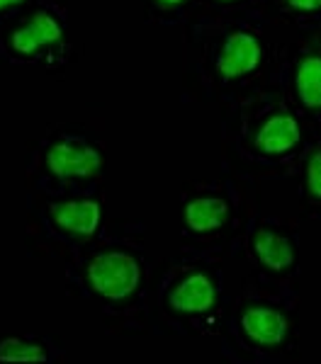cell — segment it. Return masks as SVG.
Segmentation results:
<instances>
[{
  "label": "cell",
  "instance_id": "cell-9",
  "mask_svg": "<svg viewBox=\"0 0 321 364\" xmlns=\"http://www.w3.org/2000/svg\"><path fill=\"white\" fill-rule=\"evenodd\" d=\"M78 61L68 0H34L0 25V66L66 75Z\"/></svg>",
  "mask_w": 321,
  "mask_h": 364
},
{
  "label": "cell",
  "instance_id": "cell-1",
  "mask_svg": "<svg viewBox=\"0 0 321 364\" xmlns=\"http://www.w3.org/2000/svg\"><path fill=\"white\" fill-rule=\"evenodd\" d=\"M283 42L261 10L190 17L183 27L180 102L226 107L265 87Z\"/></svg>",
  "mask_w": 321,
  "mask_h": 364
},
{
  "label": "cell",
  "instance_id": "cell-17",
  "mask_svg": "<svg viewBox=\"0 0 321 364\" xmlns=\"http://www.w3.org/2000/svg\"><path fill=\"white\" fill-rule=\"evenodd\" d=\"M32 3L34 0H0V25L8 22L10 17H15L17 13H22Z\"/></svg>",
  "mask_w": 321,
  "mask_h": 364
},
{
  "label": "cell",
  "instance_id": "cell-15",
  "mask_svg": "<svg viewBox=\"0 0 321 364\" xmlns=\"http://www.w3.org/2000/svg\"><path fill=\"white\" fill-rule=\"evenodd\" d=\"M195 10L197 0H144V22L161 29H183Z\"/></svg>",
  "mask_w": 321,
  "mask_h": 364
},
{
  "label": "cell",
  "instance_id": "cell-11",
  "mask_svg": "<svg viewBox=\"0 0 321 364\" xmlns=\"http://www.w3.org/2000/svg\"><path fill=\"white\" fill-rule=\"evenodd\" d=\"M273 83L309 124L321 127V32L285 37Z\"/></svg>",
  "mask_w": 321,
  "mask_h": 364
},
{
  "label": "cell",
  "instance_id": "cell-12",
  "mask_svg": "<svg viewBox=\"0 0 321 364\" xmlns=\"http://www.w3.org/2000/svg\"><path fill=\"white\" fill-rule=\"evenodd\" d=\"M290 180L295 182L300 219L321 224V127L312 132Z\"/></svg>",
  "mask_w": 321,
  "mask_h": 364
},
{
  "label": "cell",
  "instance_id": "cell-3",
  "mask_svg": "<svg viewBox=\"0 0 321 364\" xmlns=\"http://www.w3.org/2000/svg\"><path fill=\"white\" fill-rule=\"evenodd\" d=\"M314 127L275 83L221 107L219 168L253 182L290 180Z\"/></svg>",
  "mask_w": 321,
  "mask_h": 364
},
{
  "label": "cell",
  "instance_id": "cell-5",
  "mask_svg": "<svg viewBox=\"0 0 321 364\" xmlns=\"http://www.w3.org/2000/svg\"><path fill=\"white\" fill-rule=\"evenodd\" d=\"M219 355L231 364H285L302 355L300 291L241 274L219 328Z\"/></svg>",
  "mask_w": 321,
  "mask_h": 364
},
{
  "label": "cell",
  "instance_id": "cell-13",
  "mask_svg": "<svg viewBox=\"0 0 321 364\" xmlns=\"http://www.w3.org/2000/svg\"><path fill=\"white\" fill-rule=\"evenodd\" d=\"M66 340L51 331L44 333H0V364L5 362H66Z\"/></svg>",
  "mask_w": 321,
  "mask_h": 364
},
{
  "label": "cell",
  "instance_id": "cell-16",
  "mask_svg": "<svg viewBox=\"0 0 321 364\" xmlns=\"http://www.w3.org/2000/svg\"><path fill=\"white\" fill-rule=\"evenodd\" d=\"M241 10H261V0H197L195 15H226Z\"/></svg>",
  "mask_w": 321,
  "mask_h": 364
},
{
  "label": "cell",
  "instance_id": "cell-14",
  "mask_svg": "<svg viewBox=\"0 0 321 364\" xmlns=\"http://www.w3.org/2000/svg\"><path fill=\"white\" fill-rule=\"evenodd\" d=\"M261 13L288 37L321 32V0H261Z\"/></svg>",
  "mask_w": 321,
  "mask_h": 364
},
{
  "label": "cell",
  "instance_id": "cell-7",
  "mask_svg": "<svg viewBox=\"0 0 321 364\" xmlns=\"http://www.w3.org/2000/svg\"><path fill=\"white\" fill-rule=\"evenodd\" d=\"M107 144L98 127L83 119H61L44 127L25 166L27 190L75 195L105 187Z\"/></svg>",
  "mask_w": 321,
  "mask_h": 364
},
{
  "label": "cell",
  "instance_id": "cell-2",
  "mask_svg": "<svg viewBox=\"0 0 321 364\" xmlns=\"http://www.w3.org/2000/svg\"><path fill=\"white\" fill-rule=\"evenodd\" d=\"M139 219H107L80 252L63 262V289L98 311L102 328L115 338H146L151 331L154 262Z\"/></svg>",
  "mask_w": 321,
  "mask_h": 364
},
{
  "label": "cell",
  "instance_id": "cell-4",
  "mask_svg": "<svg viewBox=\"0 0 321 364\" xmlns=\"http://www.w3.org/2000/svg\"><path fill=\"white\" fill-rule=\"evenodd\" d=\"M229 257L183 248L154 265L151 331L163 338H217L229 306Z\"/></svg>",
  "mask_w": 321,
  "mask_h": 364
},
{
  "label": "cell",
  "instance_id": "cell-6",
  "mask_svg": "<svg viewBox=\"0 0 321 364\" xmlns=\"http://www.w3.org/2000/svg\"><path fill=\"white\" fill-rule=\"evenodd\" d=\"M258 211V182L221 168L214 178L188 180L180 187V245L229 257Z\"/></svg>",
  "mask_w": 321,
  "mask_h": 364
},
{
  "label": "cell",
  "instance_id": "cell-10",
  "mask_svg": "<svg viewBox=\"0 0 321 364\" xmlns=\"http://www.w3.org/2000/svg\"><path fill=\"white\" fill-rule=\"evenodd\" d=\"M238 262L241 274L300 291L302 228L300 219L275 211H258L231 248L229 262Z\"/></svg>",
  "mask_w": 321,
  "mask_h": 364
},
{
  "label": "cell",
  "instance_id": "cell-8",
  "mask_svg": "<svg viewBox=\"0 0 321 364\" xmlns=\"http://www.w3.org/2000/svg\"><path fill=\"white\" fill-rule=\"evenodd\" d=\"M107 224L105 187L75 195H49L27 190L25 250L34 260L68 262Z\"/></svg>",
  "mask_w": 321,
  "mask_h": 364
}]
</instances>
